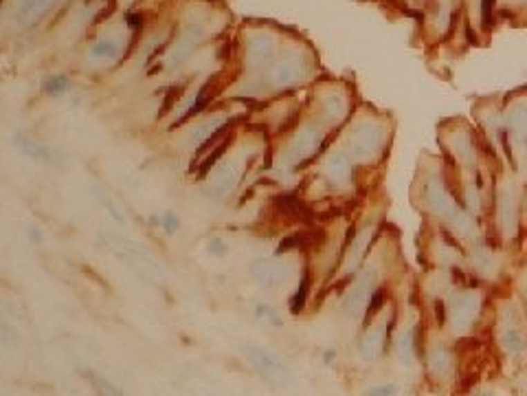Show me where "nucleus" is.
<instances>
[{
  "mask_svg": "<svg viewBox=\"0 0 527 396\" xmlns=\"http://www.w3.org/2000/svg\"><path fill=\"white\" fill-rule=\"evenodd\" d=\"M394 352L396 359L403 366H413L418 361L420 354V328L418 326H409L405 330H400L394 337Z\"/></svg>",
  "mask_w": 527,
  "mask_h": 396,
  "instance_id": "nucleus-17",
  "label": "nucleus"
},
{
  "mask_svg": "<svg viewBox=\"0 0 527 396\" xmlns=\"http://www.w3.org/2000/svg\"><path fill=\"white\" fill-rule=\"evenodd\" d=\"M394 326H396V313L389 317L387 324H376V319L369 326L362 328V335L356 343V352L360 361L373 363L391 348L394 343Z\"/></svg>",
  "mask_w": 527,
  "mask_h": 396,
  "instance_id": "nucleus-10",
  "label": "nucleus"
},
{
  "mask_svg": "<svg viewBox=\"0 0 527 396\" xmlns=\"http://www.w3.org/2000/svg\"><path fill=\"white\" fill-rule=\"evenodd\" d=\"M29 240H31L33 244H42V242H44V236H42L40 227H35V225L29 227Z\"/></svg>",
  "mask_w": 527,
  "mask_h": 396,
  "instance_id": "nucleus-31",
  "label": "nucleus"
},
{
  "mask_svg": "<svg viewBox=\"0 0 527 396\" xmlns=\"http://www.w3.org/2000/svg\"><path fill=\"white\" fill-rule=\"evenodd\" d=\"M334 141L362 172L382 163L389 152V128L378 115H358L347 121V126L336 134Z\"/></svg>",
  "mask_w": 527,
  "mask_h": 396,
  "instance_id": "nucleus-2",
  "label": "nucleus"
},
{
  "mask_svg": "<svg viewBox=\"0 0 527 396\" xmlns=\"http://www.w3.org/2000/svg\"><path fill=\"white\" fill-rule=\"evenodd\" d=\"M86 381L91 383V388L95 390L97 396H125V392L119 386H115V383H112L110 379H106L104 375L95 372V370H88Z\"/></svg>",
  "mask_w": 527,
  "mask_h": 396,
  "instance_id": "nucleus-22",
  "label": "nucleus"
},
{
  "mask_svg": "<svg viewBox=\"0 0 527 396\" xmlns=\"http://www.w3.org/2000/svg\"><path fill=\"white\" fill-rule=\"evenodd\" d=\"M378 240H380V222L376 216L365 214V218L362 220L354 222V225H349L341 262H338L336 273H334L332 280L347 284L362 267L367 264V260L371 258Z\"/></svg>",
  "mask_w": 527,
  "mask_h": 396,
  "instance_id": "nucleus-4",
  "label": "nucleus"
},
{
  "mask_svg": "<svg viewBox=\"0 0 527 396\" xmlns=\"http://www.w3.org/2000/svg\"><path fill=\"white\" fill-rule=\"evenodd\" d=\"M14 147L29 161H35V163H42L48 168H64V159L62 154L51 145H44L40 141H35L33 137H29L27 132H16L14 134Z\"/></svg>",
  "mask_w": 527,
  "mask_h": 396,
  "instance_id": "nucleus-15",
  "label": "nucleus"
},
{
  "mask_svg": "<svg viewBox=\"0 0 527 396\" xmlns=\"http://www.w3.org/2000/svg\"><path fill=\"white\" fill-rule=\"evenodd\" d=\"M494 11H497V0H481V27L488 31L494 24Z\"/></svg>",
  "mask_w": 527,
  "mask_h": 396,
  "instance_id": "nucleus-27",
  "label": "nucleus"
},
{
  "mask_svg": "<svg viewBox=\"0 0 527 396\" xmlns=\"http://www.w3.org/2000/svg\"><path fill=\"white\" fill-rule=\"evenodd\" d=\"M321 361H323L325 368H332V366L336 363V350H334V348L323 350V359H321Z\"/></svg>",
  "mask_w": 527,
  "mask_h": 396,
  "instance_id": "nucleus-30",
  "label": "nucleus"
},
{
  "mask_svg": "<svg viewBox=\"0 0 527 396\" xmlns=\"http://www.w3.org/2000/svg\"><path fill=\"white\" fill-rule=\"evenodd\" d=\"M400 388L396 383H378V386H371L367 388L365 396H398Z\"/></svg>",
  "mask_w": 527,
  "mask_h": 396,
  "instance_id": "nucleus-28",
  "label": "nucleus"
},
{
  "mask_svg": "<svg viewBox=\"0 0 527 396\" xmlns=\"http://www.w3.org/2000/svg\"><path fill=\"white\" fill-rule=\"evenodd\" d=\"M242 352L246 357V361L250 363V368H253L264 381L270 383V386L286 388L288 383L293 381L290 366H288L284 359L277 352H272L270 348H264L259 343H246Z\"/></svg>",
  "mask_w": 527,
  "mask_h": 396,
  "instance_id": "nucleus-7",
  "label": "nucleus"
},
{
  "mask_svg": "<svg viewBox=\"0 0 527 396\" xmlns=\"http://www.w3.org/2000/svg\"><path fill=\"white\" fill-rule=\"evenodd\" d=\"M71 91V78L64 73H53L42 82V93L46 97H64Z\"/></svg>",
  "mask_w": 527,
  "mask_h": 396,
  "instance_id": "nucleus-23",
  "label": "nucleus"
},
{
  "mask_svg": "<svg viewBox=\"0 0 527 396\" xmlns=\"http://www.w3.org/2000/svg\"><path fill=\"white\" fill-rule=\"evenodd\" d=\"M360 170L336 141L323 152V156L306 172L304 196L308 201H325V198H349L358 190Z\"/></svg>",
  "mask_w": 527,
  "mask_h": 396,
  "instance_id": "nucleus-1",
  "label": "nucleus"
},
{
  "mask_svg": "<svg viewBox=\"0 0 527 396\" xmlns=\"http://www.w3.org/2000/svg\"><path fill=\"white\" fill-rule=\"evenodd\" d=\"M248 276L261 289L277 291L286 287L290 271L279 255H257L248 262Z\"/></svg>",
  "mask_w": 527,
  "mask_h": 396,
  "instance_id": "nucleus-12",
  "label": "nucleus"
},
{
  "mask_svg": "<svg viewBox=\"0 0 527 396\" xmlns=\"http://www.w3.org/2000/svg\"><path fill=\"white\" fill-rule=\"evenodd\" d=\"M503 126L508 137L514 139V143L527 147V99H519L512 104L503 115Z\"/></svg>",
  "mask_w": 527,
  "mask_h": 396,
  "instance_id": "nucleus-16",
  "label": "nucleus"
},
{
  "mask_svg": "<svg viewBox=\"0 0 527 396\" xmlns=\"http://www.w3.org/2000/svg\"><path fill=\"white\" fill-rule=\"evenodd\" d=\"M418 201L422 212L439 222V227L444 225L459 205V198L450 190L442 170H431L422 174V179L418 181Z\"/></svg>",
  "mask_w": 527,
  "mask_h": 396,
  "instance_id": "nucleus-5",
  "label": "nucleus"
},
{
  "mask_svg": "<svg viewBox=\"0 0 527 396\" xmlns=\"http://www.w3.org/2000/svg\"><path fill=\"white\" fill-rule=\"evenodd\" d=\"M205 251L211 255V258H218V260H224L229 253H231V242L224 238V236H211L207 238L205 242Z\"/></svg>",
  "mask_w": 527,
  "mask_h": 396,
  "instance_id": "nucleus-26",
  "label": "nucleus"
},
{
  "mask_svg": "<svg viewBox=\"0 0 527 396\" xmlns=\"http://www.w3.org/2000/svg\"><path fill=\"white\" fill-rule=\"evenodd\" d=\"M521 209H519V194L512 185H501L494 194V222L501 238H514L519 231Z\"/></svg>",
  "mask_w": 527,
  "mask_h": 396,
  "instance_id": "nucleus-11",
  "label": "nucleus"
},
{
  "mask_svg": "<svg viewBox=\"0 0 527 396\" xmlns=\"http://www.w3.org/2000/svg\"><path fill=\"white\" fill-rule=\"evenodd\" d=\"M301 80V62L297 57H279L270 71V84L275 89H290Z\"/></svg>",
  "mask_w": 527,
  "mask_h": 396,
  "instance_id": "nucleus-18",
  "label": "nucleus"
},
{
  "mask_svg": "<svg viewBox=\"0 0 527 396\" xmlns=\"http://www.w3.org/2000/svg\"><path fill=\"white\" fill-rule=\"evenodd\" d=\"M125 24L130 31H139L143 27V16L141 14H125Z\"/></svg>",
  "mask_w": 527,
  "mask_h": 396,
  "instance_id": "nucleus-29",
  "label": "nucleus"
},
{
  "mask_svg": "<svg viewBox=\"0 0 527 396\" xmlns=\"http://www.w3.org/2000/svg\"><path fill=\"white\" fill-rule=\"evenodd\" d=\"M378 287H380V267L376 262H371V258H369L367 264L345 284V289L341 293V313H343V317H347V319L365 317L371 295L376 293V289Z\"/></svg>",
  "mask_w": 527,
  "mask_h": 396,
  "instance_id": "nucleus-6",
  "label": "nucleus"
},
{
  "mask_svg": "<svg viewBox=\"0 0 527 396\" xmlns=\"http://www.w3.org/2000/svg\"><path fill=\"white\" fill-rule=\"evenodd\" d=\"M253 315H255V319H259V321H266L268 326H275V328L284 326V321H281V317H279V313H277V308H272V306L266 304V302H257L255 308H253Z\"/></svg>",
  "mask_w": 527,
  "mask_h": 396,
  "instance_id": "nucleus-25",
  "label": "nucleus"
},
{
  "mask_svg": "<svg viewBox=\"0 0 527 396\" xmlns=\"http://www.w3.org/2000/svg\"><path fill=\"white\" fill-rule=\"evenodd\" d=\"M147 225L152 227V229H160L167 238H172V236H176V233L181 231L183 222H181V216L176 214L174 209H165L163 214H149L147 216Z\"/></svg>",
  "mask_w": 527,
  "mask_h": 396,
  "instance_id": "nucleus-21",
  "label": "nucleus"
},
{
  "mask_svg": "<svg viewBox=\"0 0 527 396\" xmlns=\"http://www.w3.org/2000/svg\"><path fill=\"white\" fill-rule=\"evenodd\" d=\"M481 308V295L474 287H463L453 291L446 302V321L455 332H466L477 319Z\"/></svg>",
  "mask_w": 527,
  "mask_h": 396,
  "instance_id": "nucleus-9",
  "label": "nucleus"
},
{
  "mask_svg": "<svg viewBox=\"0 0 527 396\" xmlns=\"http://www.w3.org/2000/svg\"><path fill=\"white\" fill-rule=\"evenodd\" d=\"M455 370V354L446 345H435L426 352V372L435 379H446Z\"/></svg>",
  "mask_w": 527,
  "mask_h": 396,
  "instance_id": "nucleus-19",
  "label": "nucleus"
},
{
  "mask_svg": "<svg viewBox=\"0 0 527 396\" xmlns=\"http://www.w3.org/2000/svg\"><path fill=\"white\" fill-rule=\"evenodd\" d=\"M91 55L95 60H119L121 55V44L112 38H102L91 46Z\"/></svg>",
  "mask_w": 527,
  "mask_h": 396,
  "instance_id": "nucleus-24",
  "label": "nucleus"
},
{
  "mask_svg": "<svg viewBox=\"0 0 527 396\" xmlns=\"http://www.w3.org/2000/svg\"><path fill=\"white\" fill-rule=\"evenodd\" d=\"M312 284H315V278H312V269L306 267L304 273L299 276V282L297 287L290 295V300H288V311H290L293 315H299L306 311V306L310 302V293H312Z\"/></svg>",
  "mask_w": 527,
  "mask_h": 396,
  "instance_id": "nucleus-20",
  "label": "nucleus"
},
{
  "mask_svg": "<svg viewBox=\"0 0 527 396\" xmlns=\"http://www.w3.org/2000/svg\"><path fill=\"white\" fill-rule=\"evenodd\" d=\"M466 262L472 271V276L483 278V280L494 278L501 269V258H499L497 249H492V244L483 238H477L474 242L468 244Z\"/></svg>",
  "mask_w": 527,
  "mask_h": 396,
  "instance_id": "nucleus-14",
  "label": "nucleus"
},
{
  "mask_svg": "<svg viewBox=\"0 0 527 396\" xmlns=\"http://www.w3.org/2000/svg\"><path fill=\"white\" fill-rule=\"evenodd\" d=\"M255 159L257 152L250 150L246 143H235L233 139L229 150L222 154V159L200 181V196L213 205L227 203L240 190L244 177L248 174V168Z\"/></svg>",
  "mask_w": 527,
  "mask_h": 396,
  "instance_id": "nucleus-3",
  "label": "nucleus"
},
{
  "mask_svg": "<svg viewBox=\"0 0 527 396\" xmlns=\"http://www.w3.org/2000/svg\"><path fill=\"white\" fill-rule=\"evenodd\" d=\"M499 343L510 357H521L527 350V332L514 306H508L499 319Z\"/></svg>",
  "mask_w": 527,
  "mask_h": 396,
  "instance_id": "nucleus-13",
  "label": "nucleus"
},
{
  "mask_svg": "<svg viewBox=\"0 0 527 396\" xmlns=\"http://www.w3.org/2000/svg\"><path fill=\"white\" fill-rule=\"evenodd\" d=\"M472 396H492V394H490V392H488V390H477V392H474Z\"/></svg>",
  "mask_w": 527,
  "mask_h": 396,
  "instance_id": "nucleus-32",
  "label": "nucleus"
},
{
  "mask_svg": "<svg viewBox=\"0 0 527 396\" xmlns=\"http://www.w3.org/2000/svg\"><path fill=\"white\" fill-rule=\"evenodd\" d=\"M444 147L461 172H468L472 179H477V170H479V145H477L472 130L463 126L448 130L444 134Z\"/></svg>",
  "mask_w": 527,
  "mask_h": 396,
  "instance_id": "nucleus-8",
  "label": "nucleus"
}]
</instances>
